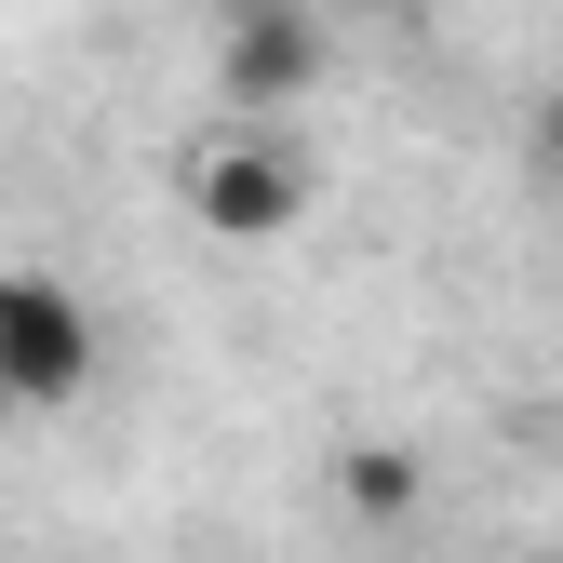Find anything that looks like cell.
Masks as SVG:
<instances>
[{
  "label": "cell",
  "mask_w": 563,
  "mask_h": 563,
  "mask_svg": "<svg viewBox=\"0 0 563 563\" xmlns=\"http://www.w3.org/2000/svg\"><path fill=\"white\" fill-rule=\"evenodd\" d=\"M309 201H322V162H309L296 121H242V108H216V121L175 148V216H188L201 242H229V255L309 229Z\"/></svg>",
  "instance_id": "cell-1"
},
{
  "label": "cell",
  "mask_w": 563,
  "mask_h": 563,
  "mask_svg": "<svg viewBox=\"0 0 563 563\" xmlns=\"http://www.w3.org/2000/svg\"><path fill=\"white\" fill-rule=\"evenodd\" d=\"M108 376V322L54 268H0V416H67Z\"/></svg>",
  "instance_id": "cell-2"
},
{
  "label": "cell",
  "mask_w": 563,
  "mask_h": 563,
  "mask_svg": "<svg viewBox=\"0 0 563 563\" xmlns=\"http://www.w3.org/2000/svg\"><path fill=\"white\" fill-rule=\"evenodd\" d=\"M322 67H335V41H322L309 0H229L216 14V95L242 121H296L322 95Z\"/></svg>",
  "instance_id": "cell-3"
},
{
  "label": "cell",
  "mask_w": 563,
  "mask_h": 563,
  "mask_svg": "<svg viewBox=\"0 0 563 563\" xmlns=\"http://www.w3.org/2000/svg\"><path fill=\"white\" fill-rule=\"evenodd\" d=\"M335 497L363 510V523H402L416 497H430V456H416V443H349L335 456Z\"/></svg>",
  "instance_id": "cell-4"
},
{
  "label": "cell",
  "mask_w": 563,
  "mask_h": 563,
  "mask_svg": "<svg viewBox=\"0 0 563 563\" xmlns=\"http://www.w3.org/2000/svg\"><path fill=\"white\" fill-rule=\"evenodd\" d=\"M523 162H537V188H563V81L537 95V134H523Z\"/></svg>",
  "instance_id": "cell-5"
}]
</instances>
